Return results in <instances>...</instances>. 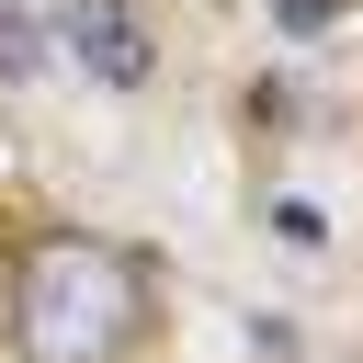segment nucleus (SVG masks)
Wrapping results in <instances>:
<instances>
[{
  "instance_id": "1",
  "label": "nucleus",
  "mask_w": 363,
  "mask_h": 363,
  "mask_svg": "<svg viewBox=\"0 0 363 363\" xmlns=\"http://www.w3.org/2000/svg\"><path fill=\"white\" fill-rule=\"evenodd\" d=\"M136 318H147V284L125 250L102 238H45L23 261V295H11V340L23 363H125L136 352Z\"/></svg>"
},
{
  "instance_id": "2",
  "label": "nucleus",
  "mask_w": 363,
  "mask_h": 363,
  "mask_svg": "<svg viewBox=\"0 0 363 363\" xmlns=\"http://www.w3.org/2000/svg\"><path fill=\"white\" fill-rule=\"evenodd\" d=\"M57 45H68L102 91H136V79L159 68V45H147V23H136L125 0H68V11H57Z\"/></svg>"
},
{
  "instance_id": "3",
  "label": "nucleus",
  "mask_w": 363,
  "mask_h": 363,
  "mask_svg": "<svg viewBox=\"0 0 363 363\" xmlns=\"http://www.w3.org/2000/svg\"><path fill=\"white\" fill-rule=\"evenodd\" d=\"M272 23H284V34H329V23H340V0H272Z\"/></svg>"
}]
</instances>
